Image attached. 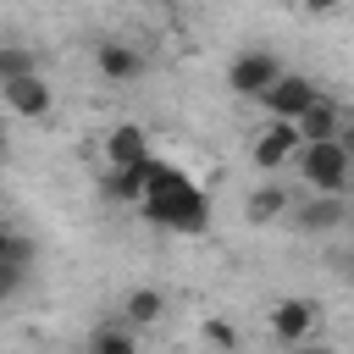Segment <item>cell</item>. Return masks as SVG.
Listing matches in <instances>:
<instances>
[{"label":"cell","mask_w":354,"mask_h":354,"mask_svg":"<svg viewBox=\"0 0 354 354\" xmlns=\"http://www.w3.org/2000/svg\"><path fill=\"white\" fill-rule=\"evenodd\" d=\"M160 315H166V293H160V288H133V293L122 299V321H127V326H138V332H144V326H155Z\"/></svg>","instance_id":"obj_14"},{"label":"cell","mask_w":354,"mask_h":354,"mask_svg":"<svg viewBox=\"0 0 354 354\" xmlns=\"http://www.w3.org/2000/svg\"><path fill=\"white\" fill-rule=\"evenodd\" d=\"M149 171H155V160H138V166H105V199H116V205H138L144 188H149Z\"/></svg>","instance_id":"obj_11"},{"label":"cell","mask_w":354,"mask_h":354,"mask_svg":"<svg viewBox=\"0 0 354 354\" xmlns=\"http://www.w3.org/2000/svg\"><path fill=\"white\" fill-rule=\"evenodd\" d=\"M299 144H304V138H299V122L271 116V122L260 127V138H254V149H249V155H254V166H260V171H277V166H288V160L299 155Z\"/></svg>","instance_id":"obj_6"},{"label":"cell","mask_w":354,"mask_h":354,"mask_svg":"<svg viewBox=\"0 0 354 354\" xmlns=\"http://www.w3.org/2000/svg\"><path fill=\"white\" fill-rule=\"evenodd\" d=\"M0 260H11V266H22V271H33V260H39V243L28 238V232H11V243H6V254Z\"/></svg>","instance_id":"obj_17"},{"label":"cell","mask_w":354,"mask_h":354,"mask_svg":"<svg viewBox=\"0 0 354 354\" xmlns=\"http://www.w3.org/2000/svg\"><path fill=\"white\" fill-rule=\"evenodd\" d=\"M22 72H44L39 50L33 44H17V39H0V83L6 77H22Z\"/></svg>","instance_id":"obj_16"},{"label":"cell","mask_w":354,"mask_h":354,"mask_svg":"<svg viewBox=\"0 0 354 354\" xmlns=\"http://www.w3.org/2000/svg\"><path fill=\"white\" fill-rule=\"evenodd\" d=\"M205 343H216V348H238V332H232L227 321H205Z\"/></svg>","instance_id":"obj_19"},{"label":"cell","mask_w":354,"mask_h":354,"mask_svg":"<svg viewBox=\"0 0 354 354\" xmlns=\"http://www.w3.org/2000/svg\"><path fill=\"white\" fill-rule=\"evenodd\" d=\"M299 177L310 194H354V155L343 149V138H304Z\"/></svg>","instance_id":"obj_2"},{"label":"cell","mask_w":354,"mask_h":354,"mask_svg":"<svg viewBox=\"0 0 354 354\" xmlns=\"http://www.w3.org/2000/svg\"><path fill=\"white\" fill-rule=\"evenodd\" d=\"M348 216H354V210H348V194H310V199L293 210V227L310 232V238H326V232H337Z\"/></svg>","instance_id":"obj_7"},{"label":"cell","mask_w":354,"mask_h":354,"mask_svg":"<svg viewBox=\"0 0 354 354\" xmlns=\"http://www.w3.org/2000/svg\"><path fill=\"white\" fill-rule=\"evenodd\" d=\"M94 66H100L105 83H133V77H144V50L127 44V39H100L94 44Z\"/></svg>","instance_id":"obj_8"},{"label":"cell","mask_w":354,"mask_h":354,"mask_svg":"<svg viewBox=\"0 0 354 354\" xmlns=\"http://www.w3.org/2000/svg\"><path fill=\"white\" fill-rule=\"evenodd\" d=\"M288 216V194L277 188V183H260L249 199H243V221L249 227H271V221H282Z\"/></svg>","instance_id":"obj_13"},{"label":"cell","mask_w":354,"mask_h":354,"mask_svg":"<svg viewBox=\"0 0 354 354\" xmlns=\"http://www.w3.org/2000/svg\"><path fill=\"white\" fill-rule=\"evenodd\" d=\"M22 288H28V271H22V266H11V260H0V304H11Z\"/></svg>","instance_id":"obj_18"},{"label":"cell","mask_w":354,"mask_h":354,"mask_svg":"<svg viewBox=\"0 0 354 354\" xmlns=\"http://www.w3.org/2000/svg\"><path fill=\"white\" fill-rule=\"evenodd\" d=\"M6 155H11V138H6V122H0V166H6Z\"/></svg>","instance_id":"obj_23"},{"label":"cell","mask_w":354,"mask_h":354,"mask_svg":"<svg viewBox=\"0 0 354 354\" xmlns=\"http://www.w3.org/2000/svg\"><path fill=\"white\" fill-rule=\"evenodd\" d=\"M337 138H343V149L354 155V122H343V133H337Z\"/></svg>","instance_id":"obj_22"},{"label":"cell","mask_w":354,"mask_h":354,"mask_svg":"<svg viewBox=\"0 0 354 354\" xmlns=\"http://www.w3.org/2000/svg\"><path fill=\"white\" fill-rule=\"evenodd\" d=\"M315 332H321V299L293 293V299H277L271 304V337L277 343H310Z\"/></svg>","instance_id":"obj_4"},{"label":"cell","mask_w":354,"mask_h":354,"mask_svg":"<svg viewBox=\"0 0 354 354\" xmlns=\"http://www.w3.org/2000/svg\"><path fill=\"white\" fill-rule=\"evenodd\" d=\"M343 133V111L326 100V94H315L304 111H299V138H337Z\"/></svg>","instance_id":"obj_12"},{"label":"cell","mask_w":354,"mask_h":354,"mask_svg":"<svg viewBox=\"0 0 354 354\" xmlns=\"http://www.w3.org/2000/svg\"><path fill=\"white\" fill-rule=\"evenodd\" d=\"M0 100L11 105V116H22V122H39V116H50V105H55V88L44 83V72H22V77H6V83H0Z\"/></svg>","instance_id":"obj_5"},{"label":"cell","mask_w":354,"mask_h":354,"mask_svg":"<svg viewBox=\"0 0 354 354\" xmlns=\"http://www.w3.org/2000/svg\"><path fill=\"white\" fill-rule=\"evenodd\" d=\"M299 6H304V11H310V17H326V11H337V6H343V0H299Z\"/></svg>","instance_id":"obj_21"},{"label":"cell","mask_w":354,"mask_h":354,"mask_svg":"<svg viewBox=\"0 0 354 354\" xmlns=\"http://www.w3.org/2000/svg\"><path fill=\"white\" fill-rule=\"evenodd\" d=\"M315 94H321V88H315L304 72H282V77H277V83L260 94V105H266L271 116H288V122H299V111H304Z\"/></svg>","instance_id":"obj_9"},{"label":"cell","mask_w":354,"mask_h":354,"mask_svg":"<svg viewBox=\"0 0 354 354\" xmlns=\"http://www.w3.org/2000/svg\"><path fill=\"white\" fill-rule=\"evenodd\" d=\"M6 243H11V227H6V221H0V254H6Z\"/></svg>","instance_id":"obj_24"},{"label":"cell","mask_w":354,"mask_h":354,"mask_svg":"<svg viewBox=\"0 0 354 354\" xmlns=\"http://www.w3.org/2000/svg\"><path fill=\"white\" fill-rule=\"evenodd\" d=\"M138 160H149L144 127H138V122H116V127L105 133V166H138Z\"/></svg>","instance_id":"obj_10"},{"label":"cell","mask_w":354,"mask_h":354,"mask_svg":"<svg viewBox=\"0 0 354 354\" xmlns=\"http://www.w3.org/2000/svg\"><path fill=\"white\" fill-rule=\"evenodd\" d=\"M277 77H282V61H277L271 50H238L232 66H227V88H232L238 100H260Z\"/></svg>","instance_id":"obj_3"},{"label":"cell","mask_w":354,"mask_h":354,"mask_svg":"<svg viewBox=\"0 0 354 354\" xmlns=\"http://www.w3.org/2000/svg\"><path fill=\"white\" fill-rule=\"evenodd\" d=\"M332 271H337V277H343V282H354V249H343V254H337V260H332Z\"/></svg>","instance_id":"obj_20"},{"label":"cell","mask_w":354,"mask_h":354,"mask_svg":"<svg viewBox=\"0 0 354 354\" xmlns=\"http://www.w3.org/2000/svg\"><path fill=\"white\" fill-rule=\"evenodd\" d=\"M138 216H144L149 227H160V232H205V227H210V199H205V188H199L188 171L155 160L149 188H144V199H138Z\"/></svg>","instance_id":"obj_1"},{"label":"cell","mask_w":354,"mask_h":354,"mask_svg":"<svg viewBox=\"0 0 354 354\" xmlns=\"http://www.w3.org/2000/svg\"><path fill=\"white\" fill-rule=\"evenodd\" d=\"M138 348V326H94L88 332V354H133Z\"/></svg>","instance_id":"obj_15"}]
</instances>
